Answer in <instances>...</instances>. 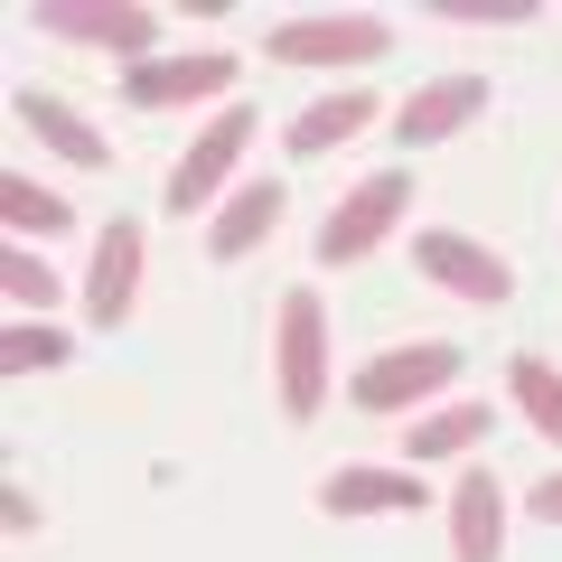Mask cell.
Instances as JSON below:
<instances>
[{
    "label": "cell",
    "mask_w": 562,
    "mask_h": 562,
    "mask_svg": "<svg viewBox=\"0 0 562 562\" xmlns=\"http://www.w3.org/2000/svg\"><path fill=\"white\" fill-rule=\"evenodd\" d=\"M441 384H460V347L450 338H413V347L366 357L357 384H347V403H357V413H413V403L441 394Z\"/></svg>",
    "instance_id": "1"
},
{
    "label": "cell",
    "mask_w": 562,
    "mask_h": 562,
    "mask_svg": "<svg viewBox=\"0 0 562 562\" xmlns=\"http://www.w3.org/2000/svg\"><path fill=\"white\" fill-rule=\"evenodd\" d=\"M29 29H38V38H76V47H113V57L150 66L160 10H140V0H29Z\"/></svg>",
    "instance_id": "2"
},
{
    "label": "cell",
    "mask_w": 562,
    "mask_h": 562,
    "mask_svg": "<svg viewBox=\"0 0 562 562\" xmlns=\"http://www.w3.org/2000/svg\"><path fill=\"white\" fill-rule=\"evenodd\" d=\"M281 66H375L384 47H394V29L375 20V10H310V20H281L272 38Z\"/></svg>",
    "instance_id": "3"
},
{
    "label": "cell",
    "mask_w": 562,
    "mask_h": 562,
    "mask_svg": "<svg viewBox=\"0 0 562 562\" xmlns=\"http://www.w3.org/2000/svg\"><path fill=\"white\" fill-rule=\"evenodd\" d=\"M403 206H413V179H403V169L357 179L338 206H328V225H319V262H366V254L403 225Z\"/></svg>",
    "instance_id": "4"
},
{
    "label": "cell",
    "mask_w": 562,
    "mask_h": 562,
    "mask_svg": "<svg viewBox=\"0 0 562 562\" xmlns=\"http://www.w3.org/2000/svg\"><path fill=\"white\" fill-rule=\"evenodd\" d=\"M328 403V310L319 291H281V413L310 422Z\"/></svg>",
    "instance_id": "5"
},
{
    "label": "cell",
    "mask_w": 562,
    "mask_h": 562,
    "mask_svg": "<svg viewBox=\"0 0 562 562\" xmlns=\"http://www.w3.org/2000/svg\"><path fill=\"white\" fill-rule=\"evenodd\" d=\"M244 140H254V113H216L198 140L179 150V169H169V188H160V206L169 216H198V206H216V198H235V160H244Z\"/></svg>",
    "instance_id": "6"
},
{
    "label": "cell",
    "mask_w": 562,
    "mask_h": 562,
    "mask_svg": "<svg viewBox=\"0 0 562 562\" xmlns=\"http://www.w3.org/2000/svg\"><path fill=\"white\" fill-rule=\"evenodd\" d=\"M413 262H422V281H441V291H460V301H479V310H497L506 291H516V272H506L497 244L450 235V225H422V235H413Z\"/></svg>",
    "instance_id": "7"
},
{
    "label": "cell",
    "mask_w": 562,
    "mask_h": 562,
    "mask_svg": "<svg viewBox=\"0 0 562 562\" xmlns=\"http://www.w3.org/2000/svg\"><path fill=\"white\" fill-rule=\"evenodd\" d=\"M235 94V57L225 47H188V57H150L122 76V103L132 113H169V103H225Z\"/></svg>",
    "instance_id": "8"
},
{
    "label": "cell",
    "mask_w": 562,
    "mask_h": 562,
    "mask_svg": "<svg viewBox=\"0 0 562 562\" xmlns=\"http://www.w3.org/2000/svg\"><path fill=\"white\" fill-rule=\"evenodd\" d=\"M319 506L328 516H422L431 506V487L413 479V469H384V460H347L319 479Z\"/></svg>",
    "instance_id": "9"
},
{
    "label": "cell",
    "mask_w": 562,
    "mask_h": 562,
    "mask_svg": "<svg viewBox=\"0 0 562 562\" xmlns=\"http://www.w3.org/2000/svg\"><path fill=\"white\" fill-rule=\"evenodd\" d=\"M469 113H487V76H431V85H413V94L394 103V140L403 150H431V140H450Z\"/></svg>",
    "instance_id": "10"
},
{
    "label": "cell",
    "mask_w": 562,
    "mask_h": 562,
    "mask_svg": "<svg viewBox=\"0 0 562 562\" xmlns=\"http://www.w3.org/2000/svg\"><path fill=\"white\" fill-rule=\"evenodd\" d=\"M450 562H506V487L487 469H460L450 487Z\"/></svg>",
    "instance_id": "11"
},
{
    "label": "cell",
    "mask_w": 562,
    "mask_h": 562,
    "mask_svg": "<svg viewBox=\"0 0 562 562\" xmlns=\"http://www.w3.org/2000/svg\"><path fill=\"white\" fill-rule=\"evenodd\" d=\"M132 291H140V225H132V216H113V225H103V244H94L85 319H94V328H122V319H132Z\"/></svg>",
    "instance_id": "12"
},
{
    "label": "cell",
    "mask_w": 562,
    "mask_h": 562,
    "mask_svg": "<svg viewBox=\"0 0 562 562\" xmlns=\"http://www.w3.org/2000/svg\"><path fill=\"white\" fill-rule=\"evenodd\" d=\"M281 206H291V188H272V179H244L235 198L216 206V225H206V262H244L262 235L281 225Z\"/></svg>",
    "instance_id": "13"
},
{
    "label": "cell",
    "mask_w": 562,
    "mask_h": 562,
    "mask_svg": "<svg viewBox=\"0 0 562 562\" xmlns=\"http://www.w3.org/2000/svg\"><path fill=\"white\" fill-rule=\"evenodd\" d=\"M10 113H20V122L47 140V150H57L66 169H103V132H94V122H85L66 94H38V85H20V103H10Z\"/></svg>",
    "instance_id": "14"
},
{
    "label": "cell",
    "mask_w": 562,
    "mask_h": 562,
    "mask_svg": "<svg viewBox=\"0 0 562 562\" xmlns=\"http://www.w3.org/2000/svg\"><path fill=\"white\" fill-rule=\"evenodd\" d=\"M375 113H384L375 94H328V103H301V113L281 122V140H291V160H319V150H338V140H357V132H366Z\"/></svg>",
    "instance_id": "15"
},
{
    "label": "cell",
    "mask_w": 562,
    "mask_h": 562,
    "mask_svg": "<svg viewBox=\"0 0 562 562\" xmlns=\"http://www.w3.org/2000/svg\"><path fill=\"white\" fill-rule=\"evenodd\" d=\"M487 403H450V413H422L413 422V441H403V469H422V460H460V450H479L487 441Z\"/></svg>",
    "instance_id": "16"
},
{
    "label": "cell",
    "mask_w": 562,
    "mask_h": 562,
    "mask_svg": "<svg viewBox=\"0 0 562 562\" xmlns=\"http://www.w3.org/2000/svg\"><path fill=\"white\" fill-rule=\"evenodd\" d=\"M506 403L525 413V431H543V441L562 450V375H553L543 357H516V366H506Z\"/></svg>",
    "instance_id": "17"
},
{
    "label": "cell",
    "mask_w": 562,
    "mask_h": 562,
    "mask_svg": "<svg viewBox=\"0 0 562 562\" xmlns=\"http://www.w3.org/2000/svg\"><path fill=\"white\" fill-rule=\"evenodd\" d=\"M0 216H10V225H20V235H66V198H57V188H38V179H0Z\"/></svg>",
    "instance_id": "18"
},
{
    "label": "cell",
    "mask_w": 562,
    "mask_h": 562,
    "mask_svg": "<svg viewBox=\"0 0 562 562\" xmlns=\"http://www.w3.org/2000/svg\"><path fill=\"white\" fill-rule=\"evenodd\" d=\"M0 291H10L20 310H38V319L57 310V272H47V262L29 254V244H20V254H0Z\"/></svg>",
    "instance_id": "19"
},
{
    "label": "cell",
    "mask_w": 562,
    "mask_h": 562,
    "mask_svg": "<svg viewBox=\"0 0 562 562\" xmlns=\"http://www.w3.org/2000/svg\"><path fill=\"white\" fill-rule=\"evenodd\" d=\"M76 357V338H57V328H10V338H0V375H29V366H66Z\"/></svg>",
    "instance_id": "20"
},
{
    "label": "cell",
    "mask_w": 562,
    "mask_h": 562,
    "mask_svg": "<svg viewBox=\"0 0 562 562\" xmlns=\"http://www.w3.org/2000/svg\"><path fill=\"white\" fill-rule=\"evenodd\" d=\"M525 516H535V525H562V469H553L543 487H525Z\"/></svg>",
    "instance_id": "21"
},
{
    "label": "cell",
    "mask_w": 562,
    "mask_h": 562,
    "mask_svg": "<svg viewBox=\"0 0 562 562\" xmlns=\"http://www.w3.org/2000/svg\"><path fill=\"white\" fill-rule=\"evenodd\" d=\"M0 525H10V535H38V506H29L20 487H0Z\"/></svg>",
    "instance_id": "22"
}]
</instances>
